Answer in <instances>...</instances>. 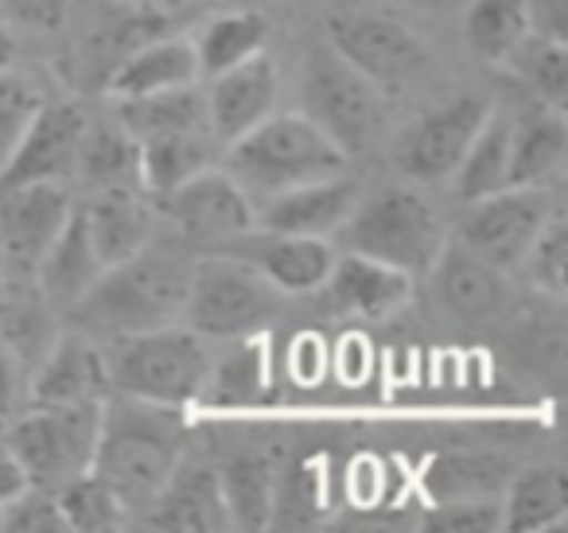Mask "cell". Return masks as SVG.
Here are the masks:
<instances>
[{"instance_id": "cell-9", "label": "cell", "mask_w": 568, "mask_h": 533, "mask_svg": "<svg viewBox=\"0 0 568 533\" xmlns=\"http://www.w3.org/2000/svg\"><path fill=\"white\" fill-rule=\"evenodd\" d=\"M552 207L545 188H503L487 199H475L467 219L459 222L456 242H464L467 250H475L506 273L526 261L529 245L537 242Z\"/></svg>"}, {"instance_id": "cell-39", "label": "cell", "mask_w": 568, "mask_h": 533, "mask_svg": "<svg viewBox=\"0 0 568 533\" xmlns=\"http://www.w3.org/2000/svg\"><path fill=\"white\" fill-rule=\"evenodd\" d=\"M40 105L43 94L32 79L17 71H0V168H4L9 152L17 149V141L24 137L28 121L36 118Z\"/></svg>"}, {"instance_id": "cell-23", "label": "cell", "mask_w": 568, "mask_h": 533, "mask_svg": "<svg viewBox=\"0 0 568 533\" xmlns=\"http://www.w3.org/2000/svg\"><path fill=\"white\" fill-rule=\"evenodd\" d=\"M568 160L565 110L529 105L521 118H510V188H549Z\"/></svg>"}, {"instance_id": "cell-43", "label": "cell", "mask_w": 568, "mask_h": 533, "mask_svg": "<svg viewBox=\"0 0 568 533\" xmlns=\"http://www.w3.org/2000/svg\"><path fill=\"white\" fill-rule=\"evenodd\" d=\"M0 530L9 533H71L63 510H59L55 491L43 486H28L24 494H17L12 502L0 506Z\"/></svg>"}, {"instance_id": "cell-22", "label": "cell", "mask_w": 568, "mask_h": 533, "mask_svg": "<svg viewBox=\"0 0 568 533\" xmlns=\"http://www.w3.org/2000/svg\"><path fill=\"white\" fill-rule=\"evenodd\" d=\"M203 79L195 59V40L183 36H156L144 40L141 48H133L129 56H121V63L110 71V90L113 98H141V94H160V90L175 87H195Z\"/></svg>"}, {"instance_id": "cell-42", "label": "cell", "mask_w": 568, "mask_h": 533, "mask_svg": "<svg viewBox=\"0 0 568 533\" xmlns=\"http://www.w3.org/2000/svg\"><path fill=\"white\" fill-rule=\"evenodd\" d=\"M428 533H498L503 530V502L495 499H440L425 514Z\"/></svg>"}, {"instance_id": "cell-44", "label": "cell", "mask_w": 568, "mask_h": 533, "mask_svg": "<svg viewBox=\"0 0 568 533\" xmlns=\"http://www.w3.org/2000/svg\"><path fill=\"white\" fill-rule=\"evenodd\" d=\"M74 0H0V24L28 32H59L71 20Z\"/></svg>"}, {"instance_id": "cell-21", "label": "cell", "mask_w": 568, "mask_h": 533, "mask_svg": "<svg viewBox=\"0 0 568 533\" xmlns=\"http://www.w3.org/2000/svg\"><path fill=\"white\" fill-rule=\"evenodd\" d=\"M327 304L343 315H358V320H386L397 308L409 300L413 292V276L402 269H389L374 258L363 253H351L347 258H335L332 273H327L324 289Z\"/></svg>"}, {"instance_id": "cell-5", "label": "cell", "mask_w": 568, "mask_h": 533, "mask_svg": "<svg viewBox=\"0 0 568 533\" xmlns=\"http://www.w3.org/2000/svg\"><path fill=\"white\" fill-rule=\"evenodd\" d=\"M339 234L351 253L402 269L413 281L433 269L436 253L448 242L440 214L413 188H386L366 203H355Z\"/></svg>"}, {"instance_id": "cell-18", "label": "cell", "mask_w": 568, "mask_h": 533, "mask_svg": "<svg viewBox=\"0 0 568 533\" xmlns=\"http://www.w3.org/2000/svg\"><path fill=\"white\" fill-rule=\"evenodd\" d=\"M358 203V183L347 172L324 175V180L296 183L288 191H276L265 199L253 227L276 230V234H304V238H332L343 230Z\"/></svg>"}, {"instance_id": "cell-17", "label": "cell", "mask_w": 568, "mask_h": 533, "mask_svg": "<svg viewBox=\"0 0 568 533\" xmlns=\"http://www.w3.org/2000/svg\"><path fill=\"white\" fill-rule=\"evenodd\" d=\"M28 393L36 405H102L113 393L105 374V351L87 331L55 335V343L28 378Z\"/></svg>"}, {"instance_id": "cell-35", "label": "cell", "mask_w": 568, "mask_h": 533, "mask_svg": "<svg viewBox=\"0 0 568 533\" xmlns=\"http://www.w3.org/2000/svg\"><path fill=\"white\" fill-rule=\"evenodd\" d=\"M211 137L187 133V137H156L141 141V188L152 195H168L180 183H187L195 172L211 168Z\"/></svg>"}, {"instance_id": "cell-4", "label": "cell", "mask_w": 568, "mask_h": 533, "mask_svg": "<svg viewBox=\"0 0 568 533\" xmlns=\"http://www.w3.org/2000/svg\"><path fill=\"white\" fill-rule=\"evenodd\" d=\"M102 351L113 393L175 409V413L203 398L211 354L195 331H180L175 323H168V328L118 335Z\"/></svg>"}, {"instance_id": "cell-12", "label": "cell", "mask_w": 568, "mask_h": 533, "mask_svg": "<svg viewBox=\"0 0 568 533\" xmlns=\"http://www.w3.org/2000/svg\"><path fill=\"white\" fill-rule=\"evenodd\" d=\"M160 199H164L168 222L187 242L211 245V250L230 242V238L245 234L253 227V219H257L242 183L230 172H214V168H203V172H195L187 183H180V188Z\"/></svg>"}, {"instance_id": "cell-30", "label": "cell", "mask_w": 568, "mask_h": 533, "mask_svg": "<svg viewBox=\"0 0 568 533\" xmlns=\"http://www.w3.org/2000/svg\"><path fill=\"white\" fill-rule=\"evenodd\" d=\"M534 32V0H471L464 12L467 48L487 63H503Z\"/></svg>"}, {"instance_id": "cell-31", "label": "cell", "mask_w": 568, "mask_h": 533, "mask_svg": "<svg viewBox=\"0 0 568 533\" xmlns=\"http://www.w3.org/2000/svg\"><path fill=\"white\" fill-rule=\"evenodd\" d=\"M514 71V79L529 90L541 105H552V110H565L568 98V51L560 36L549 32H529L510 56L503 59Z\"/></svg>"}, {"instance_id": "cell-45", "label": "cell", "mask_w": 568, "mask_h": 533, "mask_svg": "<svg viewBox=\"0 0 568 533\" xmlns=\"http://www.w3.org/2000/svg\"><path fill=\"white\" fill-rule=\"evenodd\" d=\"M28 385V370L20 366L17 351L9 346V339L0 335V424H9L20 413V393Z\"/></svg>"}, {"instance_id": "cell-1", "label": "cell", "mask_w": 568, "mask_h": 533, "mask_svg": "<svg viewBox=\"0 0 568 533\" xmlns=\"http://www.w3.org/2000/svg\"><path fill=\"white\" fill-rule=\"evenodd\" d=\"M183 460V421L175 409L110 393L102 405L90 471L121 499L129 514H144L175 463Z\"/></svg>"}, {"instance_id": "cell-11", "label": "cell", "mask_w": 568, "mask_h": 533, "mask_svg": "<svg viewBox=\"0 0 568 533\" xmlns=\"http://www.w3.org/2000/svg\"><path fill=\"white\" fill-rule=\"evenodd\" d=\"M71 188L63 180L20 183L0 191V261L12 276H32L51 238L71 219Z\"/></svg>"}, {"instance_id": "cell-25", "label": "cell", "mask_w": 568, "mask_h": 533, "mask_svg": "<svg viewBox=\"0 0 568 533\" xmlns=\"http://www.w3.org/2000/svg\"><path fill=\"white\" fill-rule=\"evenodd\" d=\"M90 242H94L102 265H121V261L136 258L152 238V214L141 203L136 188H105L82 207Z\"/></svg>"}, {"instance_id": "cell-14", "label": "cell", "mask_w": 568, "mask_h": 533, "mask_svg": "<svg viewBox=\"0 0 568 533\" xmlns=\"http://www.w3.org/2000/svg\"><path fill=\"white\" fill-rule=\"evenodd\" d=\"M87 125L90 118L79 102L40 105L36 118L28 121L24 137L17 141V149L9 152V160L0 168V191L40 180H71V172H79V149Z\"/></svg>"}, {"instance_id": "cell-40", "label": "cell", "mask_w": 568, "mask_h": 533, "mask_svg": "<svg viewBox=\"0 0 568 533\" xmlns=\"http://www.w3.org/2000/svg\"><path fill=\"white\" fill-rule=\"evenodd\" d=\"M534 284L552 300H565V269H568V227L560 214H549L537 242L526 253Z\"/></svg>"}, {"instance_id": "cell-8", "label": "cell", "mask_w": 568, "mask_h": 533, "mask_svg": "<svg viewBox=\"0 0 568 533\" xmlns=\"http://www.w3.org/2000/svg\"><path fill=\"white\" fill-rule=\"evenodd\" d=\"M102 405H36L32 413L12 416L9 444L24 463L32 486L59 491L74 475H87L94 460Z\"/></svg>"}, {"instance_id": "cell-13", "label": "cell", "mask_w": 568, "mask_h": 533, "mask_svg": "<svg viewBox=\"0 0 568 533\" xmlns=\"http://www.w3.org/2000/svg\"><path fill=\"white\" fill-rule=\"evenodd\" d=\"M332 48L347 63H355L366 79H374L382 90L402 87L417 79L428 67V48L413 28H405L394 17H335L332 20Z\"/></svg>"}, {"instance_id": "cell-6", "label": "cell", "mask_w": 568, "mask_h": 533, "mask_svg": "<svg viewBox=\"0 0 568 533\" xmlns=\"http://www.w3.org/2000/svg\"><path fill=\"white\" fill-rule=\"evenodd\" d=\"M301 102L304 118L316 121L347 160L371 149L386 129V90L347 63L332 43L308 51Z\"/></svg>"}, {"instance_id": "cell-28", "label": "cell", "mask_w": 568, "mask_h": 533, "mask_svg": "<svg viewBox=\"0 0 568 533\" xmlns=\"http://www.w3.org/2000/svg\"><path fill=\"white\" fill-rule=\"evenodd\" d=\"M568 514V483L560 467L521 471L503 499V530L510 533H545Z\"/></svg>"}, {"instance_id": "cell-47", "label": "cell", "mask_w": 568, "mask_h": 533, "mask_svg": "<svg viewBox=\"0 0 568 533\" xmlns=\"http://www.w3.org/2000/svg\"><path fill=\"white\" fill-rule=\"evenodd\" d=\"M12 59H17V40L9 36V28L0 24V71H9Z\"/></svg>"}, {"instance_id": "cell-16", "label": "cell", "mask_w": 568, "mask_h": 533, "mask_svg": "<svg viewBox=\"0 0 568 533\" xmlns=\"http://www.w3.org/2000/svg\"><path fill=\"white\" fill-rule=\"evenodd\" d=\"M206 125L219 144H234L237 137H245L253 125L268 118L276 110L281 98V74L276 63L257 51L245 63L230 67V71L214 74L211 90H206Z\"/></svg>"}, {"instance_id": "cell-36", "label": "cell", "mask_w": 568, "mask_h": 533, "mask_svg": "<svg viewBox=\"0 0 568 533\" xmlns=\"http://www.w3.org/2000/svg\"><path fill=\"white\" fill-rule=\"evenodd\" d=\"M510 475V463L490 452L440 455L428 471V491L436 499H490Z\"/></svg>"}, {"instance_id": "cell-27", "label": "cell", "mask_w": 568, "mask_h": 533, "mask_svg": "<svg viewBox=\"0 0 568 533\" xmlns=\"http://www.w3.org/2000/svg\"><path fill=\"white\" fill-rule=\"evenodd\" d=\"M79 172L94 191L136 188L141 191V144L121 121H90L82 133Z\"/></svg>"}, {"instance_id": "cell-48", "label": "cell", "mask_w": 568, "mask_h": 533, "mask_svg": "<svg viewBox=\"0 0 568 533\" xmlns=\"http://www.w3.org/2000/svg\"><path fill=\"white\" fill-rule=\"evenodd\" d=\"M402 4H417L425 12H444V9H456L459 0H402Z\"/></svg>"}, {"instance_id": "cell-32", "label": "cell", "mask_w": 568, "mask_h": 533, "mask_svg": "<svg viewBox=\"0 0 568 533\" xmlns=\"http://www.w3.org/2000/svg\"><path fill=\"white\" fill-rule=\"evenodd\" d=\"M219 483L230 510V530H268L276 491V475L268 467V460L237 455L219 471Z\"/></svg>"}, {"instance_id": "cell-2", "label": "cell", "mask_w": 568, "mask_h": 533, "mask_svg": "<svg viewBox=\"0 0 568 533\" xmlns=\"http://www.w3.org/2000/svg\"><path fill=\"white\" fill-rule=\"evenodd\" d=\"M187 284L191 265H183L172 253H152L144 245L136 258L102 269L87 296L74 300L67 312H71V323H79V331L102 339L168 328L183 315Z\"/></svg>"}, {"instance_id": "cell-10", "label": "cell", "mask_w": 568, "mask_h": 533, "mask_svg": "<svg viewBox=\"0 0 568 533\" xmlns=\"http://www.w3.org/2000/svg\"><path fill=\"white\" fill-rule=\"evenodd\" d=\"M490 113V102L479 94H459L452 102L436 105L433 113L405 129V137L397 141L394 160L409 180L436 183L448 180L459 168L464 152L471 149L475 133L483 129Z\"/></svg>"}, {"instance_id": "cell-26", "label": "cell", "mask_w": 568, "mask_h": 533, "mask_svg": "<svg viewBox=\"0 0 568 533\" xmlns=\"http://www.w3.org/2000/svg\"><path fill=\"white\" fill-rule=\"evenodd\" d=\"M118 121L141 141H156V137H187L203 133L211 137L206 125V98L199 94V87H175L160 90V94H141V98H118Z\"/></svg>"}, {"instance_id": "cell-7", "label": "cell", "mask_w": 568, "mask_h": 533, "mask_svg": "<svg viewBox=\"0 0 568 533\" xmlns=\"http://www.w3.org/2000/svg\"><path fill=\"white\" fill-rule=\"evenodd\" d=\"M281 304L284 292L273 289L257 269L226 258V253H211L206 261L191 265L183 315L199 335L242 339L257 335L265 323H273Z\"/></svg>"}, {"instance_id": "cell-46", "label": "cell", "mask_w": 568, "mask_h": 533, "mask_svg": "<svg viewBox=\"0 0 568 533\" xmlns=\"http://www.w3.org/2000/svg\"><path fill=\"white\" fill-rule=\"evenodd\" d=\"M28 486H32V479H28L20 455L12 452L9 440H0V506H4V502H12L17 494H24Z\"/></svg>"}, {"instance_id": "cell-37", "label": "cell", "mask_w": 568, "mask_h": 533, "mask_svg": "<svg viewBox=\"0 0 568 533\" xmlns=\"http://www.w3.org/2000/svg\"><path fill=\"white\" fill-rule=\"evenodd\" d=\"M59 499V510H63L67 525L79 533H110V530H121L129 517V510L121 506V499L94 475H74L71 483H63L55 491Z\"/></svg>"}, {"instance_id": "cell-49", "label": "cell", "mask_w": 568, "mask_h": 533, "mask_svg": "<svg viewBox=\"0 0 568 533\" xmlns=\"http://www.w3.org/2000/svg\"><path fill=\"white\" fill-rule=\"evenodd\" d=\"M133 9H168V4H175V0H129Z\"/></svg>"}, {"instance_id": "cell-24", "label": "cell", "mask_w": 568, "mask_h": 533, "mask_svg": "<svg viewBox=\"0 0 568 533\" xmlns=\"http://www.w3.org/2000/svg\"><path fill=\"white\" fill-rule=\"evenodd\" d=\"M102 269L105 265H102V258H98L94 242H90L82 207H74L71 219L63 222V230H59L48 250H43L32 281L40 284L48 304L71 308L79 296H87V289L102 276Z\"/></svg>"}, {"instance_id": "cell-15", "label": "cell", "mask_w": 568, "mask_h": 533, "mask_svg": "<svg viewBox=\"0 0 568 533\" xmlns=\"http://www.w3.org/2000/svg\"><path fill=\"white\" fill-rule=\"evenodd\" d=\"M214 253H226L234 261H245L257 269L273 289L284 296L324 289L327 273L335 265V250L327 238H304V234H276V230L250 227L245 234L214 245Z\"/></svg>"}, {"instance_id": "cell-33", "label": "cell", "mask_w": 568, "mask_h": 533, "mask_svg": "<svg viewBox=\"0 0 568 533\" xmlns=\"http://www.w3.org/2000/svg\"><path fill=\"white\" fill-rule=\"evenodd\" d=\"M265 36H268V24L257 12H226V17H214L195 40L199 74H211L214 79V74L253 59L257 51H265Z\"/></svg>"}, {"instance_id": "cell-19", "label": "cell", "mask_w": 568, "mask_h": 533, "mask_svg": "<svg viewBox=\"0 0 568 533\" xmlns=\"http://www.w3.org/2000/svg\"><path fill=\"white\" fill-rule=\"evenodd\" d=\"M425 276H433L436 296L456 320L483 323L503 315L506 292H510L506 289V273L498 265H490L487 258H479L475 250H467L464 242H444V250L436 253L433 269Z\"/></svg>"}, {"instance_id": "cell-41", "label": "cell", "mask_w": 568, "mask_h": 533, "mask_svg": "<svg viewBox=\"0 0 568 533\" xmlns=\"http://www.w3.org/2000/svg\"><path fill=\"white\" fill-rule=\"evenodd\" d=\"M0 335L9 339V346L17 351L20 366L28 370V378H32V370L40 366V359L48 354V346L55 343V335H51L48 328V315H43L40 304H9L4 312H0Z\"/></svg>"}, {"instance_id": "cell-38", "label": "cell", "mask_w": 568, "mask_h": 533, "mask_svg": "<svg viewBox=\"0 0 568 533\" xmlns=\"http://www.w3.org/2000/svg\"><path fill=\"white\" fill-rule=\"evenodd\" d=\"M320 517V479L312 463H296L288 467V475L276 479L273 491V517L268 525H312Z\"/></svg>"}, {"instance_id": "cell-29", "label": "cell", "mask_w": 568, "mask_h": 533, "mask_svg": "<svg viewBox=\"0 0 568 533\" xmlns=\"http://www.w3.org/2000/svg\"><path fill=\"white\" fill-rule=\"evenodd\" d=\"M452 175H456V191L464 203H475V199H487L495 191L510 188V118L506 113H487L471 149L464 152V160H459V168Z\"/></svg>"}, {"instance_id": "cell-3", "label": "cell", "mask_w": 568, "mask_h": 533, "mask_svg": "<svg viewBox=\"0 0 568 533\" xmlns=\"http://www.w3.org/2000/svg\"><path fill=\"white\" fill-rule=\"evenodd\" d=\"M347 168V152L304 113H268L261 125L226 144V172L242 191L273 199L296 183H312Z\"/></svg>"}, {"instance_id": "cell-34", "label": "cell", "mask_w": 568, "mask_h": 533, "mask_svg": "<svg viewBox=\"0 0 568 533\" xmlns=\"http://www.w3.org/2000/svg\"><path fill=\"white\" fill-rule=\"evenodd\" d=\"M265 343L257 335L234 339V346L226 351V359L211 362L206 370L203 393L214 405H253L265 393Z\"/></svg>"}, {"instance_id": "cell-20", "label": "cell", "mask_w": 568, "mask_h": 533, "mask_svg": "<svg viewBox=\"0 0 568 533\" xmlns=\"http://www.w3.org/2000/svg\"><path fill=\"white\" fill-rule=\"evenodd\" d=\"M152 530L172 533H222L230 530V510L222 499L219 471L206 463H175L168 483L144 510Z\"/></svg>"}]
</instances>
